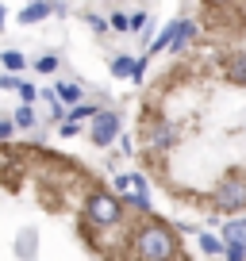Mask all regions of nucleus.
Instances as JSON below:
<instances>
[{
  "label": "nucleus",
  "instance_id": "1",
  "mask_svg": "<svg viewBox=\"0 0 246 261\" xmlns=\"http://www.w3.org/2000/svg\"><path fill=\"white\" fill-rule=\"evenodd\" d=\"M127 253H131V257H142V261L185 257L177 230H173L165 219H158V215H146V223L131 230V250H127Z\"/></svg>",
  "mask_w": 246,
  "mask_h": 261
},
{
  "label": "nucleus",
  "instance_id": "2",
  "mask_svg": "<svg viewBox=\"0 0 246 261\" xmlns=\"http://www.w3.org/2000/svg\"><path fill=\"white\" fill-rule=\"evenodd\" d=\"M208 204H212V212H219V215H238V212H246V177L227 173V177L212 188V200H208Z\"/></svg>",
  "mask_w": 246,
  "mask_h": 261
},
{
  "label": "nucleus",
  "instance_id": "3",
  "mask_svg": "<svg viewBox=\"0 0 246 261\" xmlns=\"http://www.w3.org/2000/svg\"><path fill=\"white\" fill-rule=\"evenodd\" d=\"M123 215H127V204H123L119 196H108L104 188H100V192H92L89 200H85V219H89L92 227H100V230L123 223Z\"/></svg>",
  "mask_w": 246,
  "mask_h": 261
},
{
  "label": "nucleus",
  "instance_id": "4",
  "mask_svg": "<svg viewBox=\"0 0 246 261\" xmlns=\"http://www.w3.org/2000/svg\"><path fill=\"white\" fill-rule=\"evenodd\" d=\"M89 139H92V146L108 150V146H112L115 139H119V115H115V112H108V108H100V112L92 115Z\"/></svg>",
  "mask_w": 246,
  "mask_h": 261
},
{
  "label": "nucleus",
  "instance_id": "5",
  "mask_svg": "<svg viewBox=\"0 0 246 261\" xmlns=\"http://www.w3.org/2000/svg\"><path fill=\"white\" fill-rule=\"evenodd\" d=\"M177 142H181L177 123H169V119H154V123H150V130H146V146L154 150V154H165V150H173Z\"/></svg>",
  "mask_w": 246,
  "mask_h": 261
},
{
  "label": "nucleus",
  "instance_id": "6",
  "mask_svg": "<svg viewBox=\"0 0 246 261\" xmlns=\"http://www.w3.org/2000/svg\"><path fill=\"white\" fill-rule=\"evenodd\" d=\"M200 23H192V19H177L173 23V42H169V54H185L189 50V42L196 39Z\"/></svg>",
  "mask_w": 246,
  "mask_h": 261
},
{
  "label": "nucleus",
  "instance_id": "7",
  "mask_svg": "<svg viewBox=\"0 0 246 261\" xmlns=\"http://www.w3.org/2000/svg\"><path fill=\"white\" fill-rule=\"evenodd\" d=\"M223 77L238 89H246V50H235V54L223 58Z\"/></svg>",
  "mask_w": 246,
  "mask_h": 261
},
{
  "label": "nucleus",
  "instance_id": "8",
  "mask_svg": "<svg viewBox=\"0 0 246 261\" xmlns=\"http://www.w3.org/2000/svg\"><path fill=\"white\" fill-rule=\"evenodd\" d=\"M54 12H58V4H50V0H31V4L16 16V23H42V19H50Z\"/></svg>",
  "mask_w": 246,
  "mask_h": 261
},
{
  "label": "nucleus",
  "instance_id": "9",
  "mask_svg": "<svg viewBox=\"0 0 246 261\" xmlns=\"http://www.w3.org/2000/svg\"><path fill=\"white\" fill-rule=\"evenodd\" d=\"M54 92H58L62 104H77V100H85V85H77V81H58Z\"/></svg>",
  "mask_w": 246,
  "mask_h": 261
},
{
  "label": "nucleus",
  "instance_id": "10",
  "mask_svg": "<svg viewBox=\"0 0 246 261\" xmlns=\"http://www.w3.org/2000/svg\"><path fill=\"white\" fill-rule=\"evenodd\" d=\"M135 65H139V58H135V54H115V58H112V77H115V81L131 77Z\"/></svg>",
  "mask_w": 246,
  "mask_h": 261
},
{
  "label": "nucleus",
  "instance_id": "11",
  "mask_svg": "<svg viewBox=\"0 0 246 261\" xmlns=\"http://www.w3.org/2000/svg\"><path fill=\"white\" fill-rule=\"evenodd\" d=\"M223 234H200V250L208 253V257H223Z\"/></svg>",
  "mask_w": 246,
  "mask_h": 261
},
{
  "label": "nucleus",
  "instance_id": "12",
  "mask_svg": "<svg viewBox=\"0 0 246 261\" xmlns=\"http://www.w3.org/2000/svg\"><path fill=\"white\" fill-rule=\"evenodd\" d=\"M96 112H100V104H96V100H77V104L69 108V115H73V119H92Z\"/></svg>",
  "mask_w": 246,
  "mask_h": 261
},
{
  "label": "nucleus",
  "instance_id": "13",
  "mask_svg": "<svg viewBox=\"0 0 246 261\" xmlns=\"http://www.w3.org/2000/svg\"><path fill=\"white\" fill-rule=\"evenodd\" d=\"M223 242H246V219H235L223 227Z\"/></svg>",
  "mask_w": 246,
  "mask_h": 261
},
{
  "label": "nucleus",
  "instance_id": "14",
  "mask_svg": "<svg viewBox=\"0 0 246 261\" xmlns=\"http://www.w3.org/2000/svg\"><path fill=\"white\" fill-rule=\"evenodd\" d=\"M12 119H16V127H19V130H31V127H35V112H31V104H19Z\"/></svg>",
  "mask_w": 246,
  "mask_h": 261
},
{
  "label": "nucleus",
  "instance_id": "15",
  "mask_svg": "<svg viewBox=\"0 0 246 261\" xmlns=\"http://www.w3.org/2000/svg\"><path fill=\"white\" fill-rule=\"evenodd\" d=\"M108 27H112L115 35H127V31H131V16H123V12H108Z\"/></svg>",
  "mask_w": 246,
  "mask_h": 261
},
{
  "label": "nucleus",
  "instance_id": "16",
  "mask_svg": "<svg viewBox=\"0 0 246 261\" xmlns=\"http://www.w3.org/2000/svg\"><path fill=\"white\" fill-rule=\"evenodd\" d=\"M58 54H42V58H35V69H39L42 77H50V73H58Z\"/></svg>",
  "mask_w": 246,
  "mask_h": 261
},
{
  "label": "nucleus",
  "instance_id": "17",
  "mask_svg": "<svg viewBox=\"0 0 246 261\" xmlns=\"http://www.w3.org/2000/svg\"><path fill=\"white\" fill-rule=\"evenodd\" d=\"M0 62H4V69H16V73H19V69L27 65V58L19 54V50H4V54H0Z\"/></svg>",
  "mask_w": 246,
  "mask_h": 261
},
{
  "label": "nucleus",
  "instance_id": "18",
  "mask_svg": "<svg viewBox=\"0 0 246 261\" xmlns=\"http://www.w3.org/2000/svg\"><path fill=\"white\" fill-rule=\"evenodd\" d=\"M112 188H115V192H131V188H135V173H115Z\"/></svg>",
  "mask_w": 246,
  "mask_h": 261
},
{
  "label": "nucleus",
  "instance_id": "19",
  "mask_svg": "<svg viewBox=\"0 0 246 261\" xmlns=\"http://www.w3.org/2000/svg\"><path fill=\"white\" fill-rule=\"evenodd\" d=\"M223 257L227 261H242L246 257V242H227L223 246Z\"/></svg>",
  "mask_w": 246,
  "mask_h": 261
},
{
  "label": "nucleus",
  "instance_id": "20",
  "mask_svg": "<svg viewBox=\"0 0 246 261\" xmlns=\"http://www.w3.org/2000/svg\"><path fill=\"white\" fill-rule=\"evenodd\" d=\"M77 135H81V119H73V115H69V119L62 123V139H77Z\"/></svg>",
  "mask_w": 246,
  "mask_h": 261
},
{
  "label": "nucleus",
  "instance_id": "21",
  "mask_svg": "<svg viewBox=\"0 0 246 261\" xmlns=\"http://www.w3.org/2000/svg\"><path fill=\"white\" fill-rule=\"evenodd\" d=\"M16 92L23 96V104H31V100L39 96V92H35V85H27V81H19V85H16Z\"/></svg>",
  "mask_w": 246,
  "mask_h": 261
},
{
  "label": "nucleus",
  "instance_id": "22",
  "mask_svg": "<svg viewBox=\"0 0 246 261\" xmlns=\"http://www.w3.org/2000/svg\"><path fill=\"white\" fill-rule=\"evenodd\" d=\"M16 135V119H0V142H8Z\"/></svg>",
  "mask_w": 246,
  "mask_h": 261
},
{
  "label": "nucleus",
  "instance_id": "23",
  "mask_svg": "<svg viewBox=\"0 0 246 261\" xmlns=\"http://www.w3.org/2000/svg\"><path fill=\"white\" fill-rule=\"evenodd\" d=\"M146 23H150V19H146V12H135V16H131V31H135V35H139V31H146Z\"/></svg>",
  "mask_w": 246,
  "mask_h": 261
},
{
  "label": "nucleus",
  "instance_id": "24",
  "mask_svg": "<svg viewBox=\"0 0 246 261\" xmlns=\"http://www.w3.org/2000/svg\"><path fill=\"white\" fill-rule=\"evenodd\" d=\"M16 85H19L16 69H12V73H4V77H0V89H8V92H16Z\"/></svg>",
  "mask_w": 246,
  "mask_h": 261
},
{
  "label": "nucleus",
  "instance_id": "25",
  "mask_svg": "<svg viewBox=\"0 0 246 261\" xmlns=\"http://www.w3.org/2000/svg\"><path fill=\"white\" fill-rule=\"evenodd\" d=\"M89 23H92V31H112V27H108V19H104V16H89Z\"/></svg>",
  "mask_w": 246,
  "mask_h": 261
},
{
  "label": "nucleus",
  "instance_id": "26",
  "mask_svg": "<svg viewBox=\"0 0 246 261\" xmlns=\"http://www.w3.org/2000/svg\"><path fill=\"white\" fill-rule=\"evenodd\" d=\"M119 150H123V154H135V139H131V135H123V139H119Z\"/></svg>",
  "mask_w": 246,
  "mask_h": 261
},
{
  "label": "nucleus",
  "instance_id": "27",
  "mask_svg": "<svg viewBox=\"0 0 246 261\" xmlns=\"http://www.w3.org/2000/svg\"><path fill=\"white\" fill-rule=\"evenodd\" d=\"M208 8H223V4H238V0H204Z\"/></svg>",
  "mask_w": 246,
  "mask_h": 261
},
{
  "label": "nucleus",
  "instance_id": "28",
  "mask_svg": "<svg viewBox=\"0 0 246 261\" xmlns=\"http://www.w3.org/2000/svg\"><path fill=\"white\" fill-rule=\"evenodd\" d=\"M4 16H8V12H4V4H0V27H4Z\"/></svg>",
  "mask_w": 246,
  "mask_h": 261
},
{
  "label": "nucleus",
  "instance_id": "29",
  "mask_svg": "<svg viewBox=\"0 0 246 261\" xmlns=\"http://www.w3.org/2000/svg\"><path fill=\"white\" fill-rule=\"evenodd\" d=\"M242 35H246V31H242Z\"/></svg>",
  "mask_w": 246,
  "mask_h": 261
}]
</instances>
